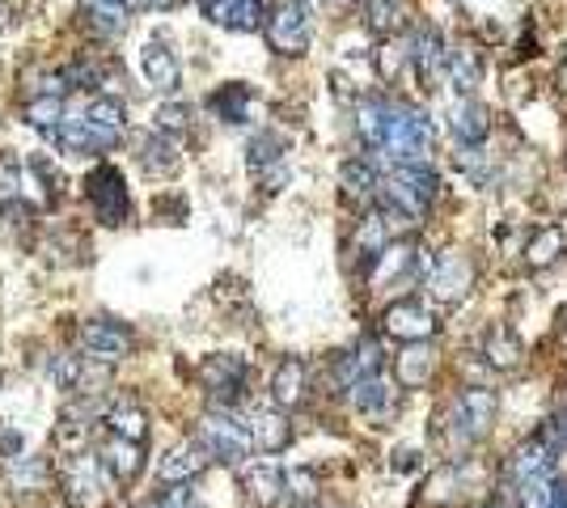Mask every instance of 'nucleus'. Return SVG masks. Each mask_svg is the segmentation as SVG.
<instances>
[{
	"label": "nucleus",
	"instance_id": "33",
	"mask_svg": "<svg viewBox=\"0 0 567 508\" xmlns=\"http://www.w3.org/2000/svg\"><path fill=\"white\" fill-rule=\"evenodd\" d=\"M106 428H111V437L144 441L149 437V412L140 403H111L106 407Z\"/></svg>",
	"mask_w": 567,
	"mask_h": 508
},
{
	"label": "nucleus",
	"instance_id": "35",
	"mask_svg": "<svg viewBox=\"0 0 567 508\" xmlns=\"http://www.w3.org/2000/svg\"><path fill=\"white\" fill-rule=\"evenodd\" d=\"M403 18H407L403 0H364V26L381 38H394L403 31Z\"/></svg>",
	"mask_w": 567,
	"mask_h": 508
},
{
	"label": "nucleus",
	"instance_id": "48",
	"mask_svg": "<svg viewBox=\"0 0 567 508\" xmlns=\"http://www.w3.org/2000/svg\"><path fill=\"white\" fill-rule=\"evenodd\" d=\"M551 444H555V449H564L567 453V407L559 415H555V419H551Z\"/></svg>",
	"mask_w": 567,
	"mask_h": 508
},
{
	"label": "nucleus",
	"instance_id": "23",
	"mask_svg": "<svg viewBox=\"0 0 567 508\" xmlns=\"http://www.w3.org/2000/svg\"><path fill=\"white\" fill-rule=\"evenodd\" d=\"M305 390H310V369H305V360H297V356L280 360V369H276V378H271V403L284 407V412H292V407L305 403Z\"/></svg>",
	"mask_w": 567,
	"mask_h": 508
},
{
	"label": "nucleus",
	"instance_id": "20",
	"mask_svg": "<svg viewBox=\"0 0 567 508\" xmlns=\"http://www.w3.org/2000/svg\"><path fill=\"white\" fill-rule=\"evenodd\" d=\"M555 444H546V441H530V444H521L512 458H508V478L512 483H537V478H555Z\"/></svg>",
	"mask_w": 567,
	"mask_h": 508
},
{
	"label": "nucleus",
	"instance_id": "34",
	"mask_svg": "<svg viewBox=\"0 0 567 508\" xmlns=\"http://www.w3.org/2000/svg\"><path fill=\"white\" fill-rule=\"evenodd\" d=\"M567 251V238L559 224H542L534 238L525 242V267H534V272H542V267H551L559 254Z\"/></svg>",
	"mask_w": 567,
	"mask_h": 508
},
{
	"label": "nucleus",
	"instance_id": "47",
	"mask_svg": "<svg viewBox=\"0 0 567 508\" xmlns=\"http://www.w3.org/2000/svg\"><path fill=\"white\" fill-rule=\"evenodd\" d=\"M18 449H22V432H18V428H4V424H0V458H13Z\"/></svg>",
	"mask_w": 567,
	"mask_h": 508
},
{
	"label": "nucleus",
	"instance_id": "24",
	"mask_svg": "<svg viewBox=\"0 0 567 508\" xmlns=\"http://www.w3.org/2000/svg\"><path fill=\"white\" fill-rule=\"evenodd\" d=\"M161 478L165 483H190L195 475H204L208 471V449L199 441H183V444H174L165 458H161Z\"/></svg>",
	"mask_w": 567,
	"mask_h": 508
},
{
	"label": "nucleus",
	"instance_id": "15",
	"mask_svg": "<svg viewBox=\"0 0 567 508\" xmlns=\"http://www.w3.org/2000/svg\"><path fill=\"white\" fill-rule=\"evenodd\" d=\"M140 81H144V90H153V94H174L178 90V81H183V68L174 60V51L161 43V38H149L144 47H140Z\"/></svg>",
	"mask_w": 567,
	"mask_h": 508
},
{
	"label": "nucleus",
	"instance_id": "40",
	"mask_svg": "<svg viewBox=\"0 0 567 508\" xmlns=\"http://www.w3.org/2000/svg\"><path fill=\"white\" fill-rule=\"evenodd\" d=\"M407 68H410V43H403V38H385L378 51V72L385 81H398Z\"/></svg>",
	"mask_w": 567,
	"mask_h": 508
},
{
	"label": "nucleus",
	"instance_id": "10",
	"mask_svg": "<svg viewBox=\"0 0 567 508\" xmlns=\"http://www.w3.org/2000/svg\"><path fill=\"white\" fill-rule=\"evenodd\" d=\"M381 331H385L390 339H398V344H424V339L437 335V314H432L424 301L403 297V301H390V305H385Z\"/></svg>",
	"mask_w": 567,
	"mask_h": 508
},
{
	"label": "nucleus",
	"instance_id": "43",
	"mask_svg": "<svg viewBox=\"0 0 567 508\" xmlns=\"http://www.w3.org/2000/svg\"><path fill=\"white\" fill-rule=\"evenodd\" d=\"M458 170H466L474 183H487V149L483 145H458Z\"/></svg>",
	"mask_w": 567,
	"mask_h": 508
},
{
	"label": "nucleus",
	"instance_id": "44",
	"mask_svg": "<svg viewBox=\"0 0 567 508\" xmlns=\"http://www.w3.org/2000/svg\"><path fill=\"white\" fill-rule=\"evenodd\" d=\"M158 127H161V131H170V136L187 131V127H190V106H187V102H165V106L158 111Z\"/></svg>",
	"mask_w": 567,
	"mask_h": 508
},
{
	"label": "nucleus",
	"instance_id": "18",
	"mask_svg": "<svg viewBox=\"0 0 567 508\" xmlns=\"http://www.w3.org/2000/svg\"><path fill=\"white\" fill-rule=\"evenodd\" d=\"M246 428H251L254 449H263V453H280L292 441V424H288L284 407H251Z\"/></svg>",
	"mask_w": 567,
	"mask_h": 508
},
{
	"label": "nucleus",
	"instance_id": "8",
	"mask_svg": "<svg viewBox=\"0 0 567 508\" xmlns=\"http://www.w3.org/2000/svg\"><path fill=\"white\" fill-rule=\"evenodd\" d=\"M246 381H251V365H246L242 356H233V351H217V356H208V360L199 365V385H204V394H208L217 407L242 403Z\"/></svg>",
	"mask_w": 567,
	"mask_h": 508
},
{
	"label": "nucleus",
	"instance_id": "6",
	"mask_svg": "<svg viewBox=\"0 0 567 508\" xmlns=\"http://www.w3.org/2000/svg\"><path fill=\"white\" fill-rule=\"evenodd\" d=\"M496 412H500V403H496L491 390H483V385L462 390L453 399V407H449V432H453V441L462 444V449L483 441L491 432V424H496Z\"/></svg>",
	"mask_w": 567,
	"mask_h": 508
},
{
	"label": "nucleus",
	"instance_id": "13",
	"mask_svg": "<svg viewBox=\"0 0 567 508\" xmlns=\"http://www.w3.org/2000/svg\"><path fill=\"white\" fill-rule=\"evenodd\" d=\"M410 72L419 77V85L424 90H437L444 77V38L437 26H428V22H419L415 31H410Z\"/></svg>",
	"mask_w": 567,
	"mask_h": 508
},
{
	"label": "nucleus",
	"instance_id": "25",
	"mask_svg": "<svg viewBox=\"0 0 567 508\" xmlns=\"http://www.w3.org/2000/svg\"><path fill=\"white\" fill-rule=\"evenodd\" d=\"M351 407L360 415H373V419H381V415L394 412V399H398V390H394V381L381 378V373H373V378L356 381L351 390Z\"/></svg>",
	"mask_w": 567,
	"mask_h": 508
},
{
	"label": "nucleus",
	"instance_id": "22",
	"mask_svg": "<svg viewBox=\"0 0 567 508\" xmlns=\"http://www.w3.org/2000/svg\"><path fill=\"white\" fill-rule=\"evenodd\" d=\"M483 356H487V365H491L496 373H517V369L525 365V348H521V339L508 331L505 322H491V326H487V335H483Z\"/></svg>",
	"mask_w": 567,
	"mask_h": 508
},
{
	"label": "nucleus",
	"instance_id": "1",
	"mask_svg": "<svg viewBox=\"0 0 567 508\" xmlns=\"http://www.w3.org/2000/svg\"><path fill=\"white\" fill-rule=\"evenodd\" d=\"M441 190V178L428 161H407V165H394L385 178H381L378 190V212L385 217V224L394 233L403 229H415V224L428 217L432 199Z\"/></svg>",
	"mask_w": 567,
	"mask_h": 508
},
{
	"label": "nucleus",
	"instance_id": "21",
	"mask_svg": "<svg viewBox=\"0 0 567 508\" xmlns=\"http://www.w3.org/2000/svg\"><path fill=\"white\" fill-rule=\"evenodd\" d=\"M444 81L458 90V94H474L483 85V56L474 51L471 43H453L444 51Z\"/></svg>",
	"mask_w": 567,
	"mask_h": 508
},
{
	"label": "nucleus",
	"instance_id": "7",
	"mask_svg": "<svg viewBox=\"0 0 567 508\" xmlns=\"http://www.w3.org/2000/svg\"><path fill=\"white\" fill-rule=\"evenodd\" d=\"M85 199H90V208H94V217L102 224H127L131 217V195H127V183L124 174L115 170V165H94L90 174H85Z\"/></svg>",
	"mask_w": 567,
	"mask_h": 508
},
{
	"label": "nucleus",
	"instance_id": "32",
	"mask_svg": "<svg viewBox=\"0 0 567 508\" xmlns=\"http://www.w3.org/2000/svg\"><path fill=\"white\" fill-rule=\"evenodd\" d=\"M242 483H246V500L254 508H276L284 500V475L276 466H251Z\"/></svg>",
	"mask_w": 567,
	"mask_h": 508
},
{
	"label": "nucleus",
	"instance_id": "52",
	"mask_svg": "<svg viewBox=\"0 0 567 508\" xmlns=\"http://www.w3.org/2000/svg\"><path fill=\"white\" fill-rule=\"evenodd\" d=\"M136 4H144V9H170L174 0H136Z\"/></svg>",
	"mask_w": 567,
	"mask_h": 508
},
{
	"label": "nucleus",
	"instance_id": "41",
	"mask_svg": "<svg viewBox=\"0 0 567 508\" xmlns=\"http://www.w3.org/2000/svg\"><path fill=\"white\" fill-rule=\"evenodd\" d=\"M22 187H26V170L18 165V158L0 153V208H4V204H18Z\"/></svg>",
	"mask_w": 567,
	"mask_h": 508
},
{
	"label": "nucleus",
	"instance_id": "28",
	"mask_svg": "<svg viewBox=\"0 0 567 508\" xmlns=\"http://www.w3.org/2000/svg\"><path fill=\"white\" fill-rule=\"evenodd\" d=\"M339 187L351 204H364V199H378L381 190V178L378 170H373V161L369 158H351L339 165Z\"/></svg>",
	"mask_w": 567,
	"mask_h": 508
},
{
	"label": "nucleus",
	"instance_id": "4",
	"mask_svg": "<svg viewBox=\"0 0 567 508\" xmlns=\"http://www.w3.org/2000/svg\"><path fill=\"white\" fill-rule=\"evenodd\" d=\"M119 478L106 471L102 453H72L63 462V492H68V505L72 508H106L111 492H115Z\"/></svg>",
	"mask_w": 567,
	"mask_h": 508
},
{
	"label": "nucleus",
	"instance_id": "14",
	"mask_svg": "<svg viewBox=\"0 0 567 508\" xmlns=\"http://www.w3.org/2000/svg\"><path fill=\"white\" fill-rule=\"evenodd\" d=\"M81 348H85V356L102 360V365L124 360L127 351H131V331H127L124 322H115V318H90L81 326Z\"/></svg>",
	"mask_w": 567,
	"mask_h": 508
},
{
	"label": "nucleus",
	"instance_id": "5",
	"mask_svg": "<svg viewBox=\"0 0 567 508\" xmlns=\"http://www.w3.org/2000/svg\"><path fill=\"white\" fill-rule=\"evenodd\" d=\"M195 441L208 449V458H217L221 466H242L246 458H251V428H246V419H233V415L224 412H208L199 419V437Z\"/></svg>",
	"mask_w": 567,
	"mask_h": 508
},
{
	"label": "nucleus",
	"instance_id": "39",
	"mask_svg": "<svg viewBox=\"0 0 567 508\" xmlns=\"http://www.w3.org/2000/svg\"><path fill=\"white\" fill-rule=\"evenodd\" d=\"M284 496H288L297 508H310L317 500V475L310 471V466H292V471H284Z\"/></svg>",
	"mask_w": 567,
	"mask_h": 508
},
{
	"label": "nucleus",
	"instance_id": "9",
	"mask_svg": "<svg viewBox=\"0 0 567 508\" xmlns=\"http://www.w3.org/2000/svg\"><path fill=\"white\" fill-rule=\"evenodd\" d=\"M51 140H56V149H60V153L97 158V153L115 149L124 136H119V131H111V127L94 124V119H90V115H81V106H77V111H68V115L60 119V127L51 131Z\"/></svg>",
	"mask_w": 567,
	"mask_h": 508
},
{
	"label": "nucleus",
	"instance_id": "37",
	"mask_svg": "<svg viewBox=\"0 0 567 508\" xmlns=\"http://www.w3.org/2000/svg\"><path fill=\"white\" fill-rule=\"evenodd\" d=\"M9 487H13L18 496L43 492V487H47V462H43V458H13V466H9Z\"/></svg>",
	"mask_w": 567,
	"mask_h": 508
},
{
	"label": "nucleus",
	"instance_id": "53",
	"mask_svg": "<svg viewBox=\"0 0 567 508\" xmlns=\"http://www.w3.org/2000/svg\"><path fill=\"white\" fill-rule=\"evenodd\" d=\"M335 4H347V0H335Z\"/></svg>",
	"mask_w": 567,
	"mask_h": 508
},
{
	"label": "nucleus",
	"instance_id": "26",
	"mask_svg": "<svg viewBox=\"0 0 567 508\" xmlns=\"http://www.w3.org/2000/svg\"><path fill=\"white\" fill-rule=\"evenodd\" d=\"M373 373H381L378 339H364L360 348H351L347 356H339V365H335V381H339V390H351L356 381L373 378Z\"/></svg>",
	"mask_w": 567,
	"mask_h": 508
},
{
	"label": "nucleus",
	"instance_id": "2",
	"mask_svg": "<svg viewBox=\"0 0 567 508\" xmlns=\"http://www.w3.org/2000/svg\"><path fill=\"white\" fill-rule=\"evenodd\" d=\"M378 153L394 161V165H407V161H428L432 153V119L398 97H385V119H381V145Z\"/></svg>",
	"mask_w": 567,
	"mask_h": 508
},
{
	"label": "nucleus",
	"instance_id": "19",
	"mask_svg": "<svg viewBox=\"0 0 567 508\" xmlns=\"http://www.w3.org/2000/svg\"><path fill=\"white\" fill-rule=\"evenodd\" d=\"M449 131H453L458 145H487V136H491V115H487V106L474 102L471 94H462L453 102V111H449Z\"/></svg>",
	"mask_w": 567,
	"mask_h": 508
},
{
	"label": "nucleus",
	"instance_id": "46",
	"mask_svg": "<svg viewBox=\"0 0 567 508\" xmlns=\"http://www.w3.org/2000/svg\"><path fill=\"white\" fill-rule=\"evenodd\" d=\"M242 0H199V9H204V18L208 22H217V26H229V18H233V9H238Z\"/></svg>",
	"mask_w": 567,
	"mask_h": 508
},
{
	"label": "nucleus",
	"instance_id": "11",
	"mask_svg": "<svg viewBox=\"0 0 567 508\" xmlns=\"http://www.w3.org/2000/svg\"><path fill=\"white\" fill-rule=\"evenodd\" d=\"M246 165L263 183V190H280L288 183V145L280 131H258L246 145Z\"/></svg>",
	"mask_w": 567,
	"mask_h": 508
},
{
	"label": "nucleus",
	"instance_id": "12",
	"mask_svg": "<svg viewBox=\"0 0 567 508\" xmlns=\"http://www.w3.org/2000/svg\"><path fill=\"white\" fill-rule=\"evenodd\" d=\"M474 285V263L462 251H444L432 258V272H428V288L432 297L444 305H458Z\"/></svg>",
	"mask_w": 567,
	"mask_h": 508
},
{
	"label": "nucleus",
	"instance_id": "3",
	"mask_svg": "<svg viewBox=\"0 0 567 508\" xmlns=\"http://www.w3.org/2000/svg\"><path fill=\"white\" fill-rule=\"evenodd\" d=\"M267 47L276 56H305L310 51V38H314V18H310V0H276L267 9Z\"/></svg>",
	"mask_w": 567,
	"mask_h": 508
},
{
	"label": "nucleus",
	"instance_id": "42",
	"mask_svg": "<svg viewBox=\"0 0 567 508\" xmlns=\"http://www.w3.org/2000/svg\"><path fill=\"white\" fill-rule=\"evenodd\" d=\"M263 22H267V4L263 0H242L233 9V18H229V31H263Z\"/></svg>",
	"mask_w": 567,
	"mask_h": 508
},
{
	"label": "nucleus",
	"instance_id": "27",
	"mask_svg": "<svg viewBox=\"0 0 567 508\" xmlns=\"http://www.w3.org/2000/svg\"><path fill=\"white\" fill-rule=\"evenodd\" d=\"M390 238H394V229L385 224V217L381 212H369V217H360V224H356V258H360V267L369 272L373 263H378V254L390 246Z\"/></svg>",
	"mask_w": 567,
	"mask_h": 508
},
{
	"label": "nucleus",
	"instance_id": "31",
	"mask_svg": "<svg viewBox=\"0 0 567 508\" xmlns=\"http://www.w3.org/2000/svg\"><path fill=\"white\" fill-rule=\"evenodd\" d=\"M26 187H34V195H38V204H60L63 195V178L60 170H56V161L43 158V153H34V158H26Z\"/></svg>",
	"mask_w": 567,
	"mask_h": 508
},
{
	"label": "nucleus",
	"instance_id": "51",
	"mask_svg": "<svg viewBox=\"0 0 567 508\" xmlns=\"http://www.w3.org/2000/svg\"><path fill=\"white\" fill-rule=\"evenodd\" d=\"M517 47H521V51H517V56H537V38H534V34H525V38H521V43H517Z\"/></svg>",
	"mask_w": 567,
	"mask_h": 508
},
{
	"label": "nucleus",
	"instance_id": "38",
	"mask_svg": "<svg viewBox=\"0 0 567 508\" xmlns=\"http://www.w3.org/2000/svg\"><path fill=\"white\" fill-rule=\"evenodd\" d=\"M63 115H68L63 94H34L31 102H26V124L38 127V131H47V136L60 127Z\"/></svg>",
	"mask_w": 567,
	"mask_h": 508
},
{
	"label": "nucleus",
	"instance_id": "36",
	"mask_svg": "<svg viewBox=\"0 0 567 508\" xmlns=\"http://www.w3.org/2000/svg\"><path fill=\"white\" fill-rule=\"evenodd\" d=\"M212 111H217V119H224V124H246V115H251V90L242 81H229V85H221L212 94Z\"/></svg>",
	"mask_w": 567,
	"mask_h": 508
},
{
	"label": "nucleus",
	"instance_id": "16",
	"mask_svg": "<svg viewBox=\"0 0 567 508\" xmlns=\"http://www.w3.org/2000/svg\"><path fill=\"white\" fill-rule=\"evenodd\" d=\"M131 9H136V0H77L81 22H85L97 38H106V43H115V38H124L127 34V26H131Z\"/></svg>",
	"mask_w": 567,
	"mask_h": 508
},
{
	"label": "nucleus",
	"instance_id": "30",
	"mask_svg": "<svg viewBox=\"0 0 567 508\" xmlns=\"http://www.w3.org/2000/svg\"><path fill=\"white\" fill-rule=\"evenodd\" d=\"M102 462H106V471L119 478V483H131V478L144 471V453H140V441L111 437V441H106V449H102Z\"/></svg>",
	"mask_w": 567,
	"mask_h": 508
},
{
	"label": "nucleus",
	"instance_id": "49",
	"mask_svg": "<svg viewBox=\"0 0 567 508\" xmlns=\"http://www.w3.org/2000/svg\"><path fill=\"white\" fill-rule=\"evenodd\" d=\"M551 508H567V483H551Z\"/></svg>",
	"mask_w": 567,
	"mask_h": 508
},
{
	"label": "nucleus",
	"instance_id": "29",
	"mask_svg": "<svg viewBox=\"0 0 567 508\" xmlns=\"http://www.w3.org/2000/svg\"><path fill=\"white\" fill-rule=\"evenodd\" d=\"M432 373H437V351H432L428 339L424 344H407V351L394 360V378H398V385H407V390L424 385Z\"/></svg>",
	"mask_w": 567,
	"mask_h": 508
},
{
	"label": "nucleus",
	"instance_id": "17",
	"mask_svg": "<svg viewBox=\"0 0 567 508\" xmlns=\"http://www.w3.org/2000/svg\"><path fill=\"white\" fill-rule=\"evenodd\" d=\"M140 165H144V174H158V178H170V174H178L183 170V145H178V136H170V131H144L140 136Z\"/></svg>",
	"mask_w": 567,
	"mask_h": 508
},
{
	"label": "nucleus",
	"instance_id": "50",
	"mask_svg": "<svg viewBox=\"0 0 567 508\" xmlns=\"http://www.w3.org/2000/svg\"><path fill=\"white\" fill-rule=\"evenodd\" d=\"M555 90L567 97V56L559 60V68H555Z\"/></svg>",
	"mask_w": 567,
	"mask_h": 508
},
{
	"label": "nucleus",
	"instance_id": "45",
	"mask_svg": "<svg viewBox=\"0 0 567 508\" xmlns=\"http://www.w3.org/2000/svg\"><path fill=\"white\" fill-rule=\"evenodd\" d=\"M140 508H190V483H170L165 492H158L149 505Z\"/></svg>",
	"mask_w": 567,
	"mask_h": 508
}]
</instances>
